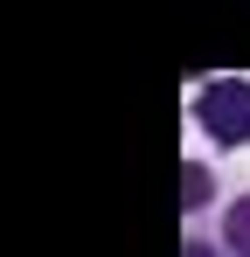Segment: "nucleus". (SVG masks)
<instances>
[{
	"mask_svg": "<svg viewBox=\"0 0 250 257\" xmlns=\"http://www.w3.org/2000/svg\"><path fill=\"white\" fill-rule=\"evenodd\" d=\"M195 125L215 146H250V77H208L195 90Z\"/></svg>",
	"mask_w": 250,
	"mask_h": 257,
	"instance_id": "nucleus-1",
	"label": "nucleus"
},
{
	"mask_svg": "<svg viewBox=\"0 0 250 257\" xmlns=\"http://www.w3.org/2000/svg\"><path fill=\"white\" fill-rule=\"evenodd\" d=\"M181 257H222V250H215L208 236H188V243H181Z\"/></svg>",
	"mask_w": 250,
	"mask_h": 257,
	"instance_id": "nucleus-4",
	"label": "nucleus"
},
{
	"mask_svg": "<svg viewBox=\"0 0 250 257\" xmlns=\"http://www.w3.org/2000/svg\"><path fill=\"white\" fill-rule=\"evenodd\" d=\"M222 257H250V195H236L229 209H222Z\"/></svg>",
	"mask_w": 250,
	"mask_h": 257,
	"instance_id": "nucleus-2",
	"label": "nucleus"
},
{
	"mask_svg": "<svg viewBox=\"0 0 250 257\" xmlns=\"http://www.w3.org/2000/svg\"><path fill=\"white\" fill-rule=\"evenodd\" d=\"M181 181H188V209H202L208 202V174L202 167H181Z\"/></svg>",
	"mask_w": 250,
	"mask_h": 257,
	"instance_id": "nucleus-3",
	"label": "nucleus"
}]
</instances>
